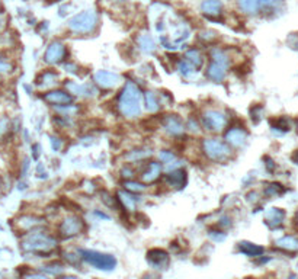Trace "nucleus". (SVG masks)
<instances>
[{
    "instance_id": "f257e3e1",
    "label": "nucleus",
    "mask_w": 298,
    "mask_h": 279,
    "mask_svg": "<svg viewBox=\"0 0 298 279\" xmlns=\"http://www.w3.org/2000/svg\"><path fill=\"white\" fill-rule=\"evenodd\" d=\"M119 109L128 118H134L140 114V92L133 83H128L119 98Z\"/></svg>"
},
{
    "instance_id": "39448f33",
    "label": "nucleus",
    "mask_w": 298,
    "mask_h": 279,
    "mask_svg": "<svg viewBox=\"0 0 298 279\" xmlns=\"http://www.w3.org/2000/svg\"><path fill=\"white\" fill-rule=\"evenodd\" d=\"M204 125L209 131H220L226 125V118L216 111H211L204 115Z\"/></svg>"
},
{
    "instance_id": "f8f14e48",
    "label": "nucleus",
    "mask_w": 298,
    "mask_h": 279,
    "mask_svg": "<svg viewBox=\"0 0 298 279\" xmlns=\"http://www.w3.org/2000/svg\"><path fill=\"white\" fill-rule=\"evenodd\" d=\"M0 6H2V3H0Z\"/></svg>"
},
{
    "instance_id": "1a4fd4ad",
    "label": "nucleus",
    "mask_w": 298,
    "mask_h": 279,
    "mask_svg": "<svg viewBox=\"0 0 298 279\" xmlns=\"http://www.w3.org/2000/svg\"><path fill=\"white\" fill-rule=\"evenodd\" d=\"M47 99L50 100V102H53V103H55V105H61V103H67V102L70 100V96L66 95L64 92H51V93L47 96Z\"/></svg>"
},
{
    "instance_id": "7ed1b4c3",
    "label": "nucleus",
    "mask_w": 298,
    "mask_h": 279,
    "mask_svg": "<svg viewBox=\"0 0 298 279\" xmlns=\"http://www.w3.org/2000/svg\"><path fill=\"white\" fill-rule=\"evenodd\" d=\"M237 5L244 13H258L261 9L273 8L276 0H237Z\"/></svg>"
},
{
    "instance_id": "6e6552de",
    "label": "nucleus",
    "mask_w": 298,
    "mask_h": 279,
    "mask_svg": "<svg viewBox=\"0 0 298 279\" xmlns=\"http://www.w3.org/2000/svg\"><path fill=\"white\" fill-rule=\"evenodd\" d=\"M96 80H98V83L102 84L103 88H112V86L117 84V81L119 80V77H118L117 74H112V73L100 72L98 73V76H96Z\"/></svg>"
},
{
    "instance_id": "9b49d317",
    "label": "nucleus",
    "mask_w": 298,
    "mask_h": 279,
    "mask_svg": "<svg viewBox=\"0 0 298 279\" xmlns=\"http://www.w3.org/2000/svg\"><path fill=\"white\" fill-rule=\"evenodd\" d=\"M5 24H6V16L0 12V31L5 28Z\"/></svg>"
},
{
    "instance_id": "0eeeda50",
    "label": "nucleus",
    "mask_w": 298,
    "mask_h": 279,
    "mask_svg": "<svg viewBox=\"0 0 298 279\" xmlns=\"http://www.w3.org/2000/svg\"><path fill=\"white\" fill-rule=\"evenodd\" d=\"M201 10L211 18H217L223 12V5L220 0H204L201 5Z\"/></svg>"
},
{
    "instance_id": "20e7f679",
    "label": "nucleus",
    "mask_w": 298,
    "mask_h": 279,
    "mask_svg": "<svg viewBox=\"0 0 298 279\" xmlns=\"http://www.w3.org/2000/svg\"><path fill=\"white\" fill-rule=\"evenodd\" d=\"M204 147H205V153L214 160L224 159L228 156V152H230V148L218 140H208V141H205Z\"/></svg>"
},
{
    "instance_id": "9d476101",
    "label": "nucleus",
    "mask_w": 298,
    "mask_h": 279,
    "mask_svg": "<svg viewBox=\"0 0 298 279\" xmlns=\"http://www.w3.org/2000/svg\"><path fill=\"white\" fill-rule=\"evenodd\" d=\"M227 138H228V141H231L233 144H240V143L244 140V134L242 133V130H233V131L228 133Z\"/></svg>"
},
{
    "instance_id": "423d86ee",
    "label": "nucleus",
    "mask_w": 298,
    "mask_h": 279,
    "mask_svg": "<svg viewBox=\"0 0 298 279\" xmlns=\"http://www.w3.org/2000/svg\"><path fill=\"white\" fill-rule=\"evenodd\" d=\"M64 54H66V48L63 44L60 42H53L50 45V48L47 50L46 60L48 63H58L63 60Z\"/></svg>"
},
{
    "instance_id": "f03ea898",
    "label": "nucleus",
    "mask_w": 298,
    "mask_h": 279,
    "mask_svg": "<svg viewBox=\"0 0 298 279\" xmlns=\"http://www.w3.org/2000/svg\"><path fill=\"white\" fill-rule=\"evenodd\" d=\"M96 27H98V15L92 10H86L83 13L76 15L69 24V28L74 34H91Z\"/></svg>"
}]
</instances>
